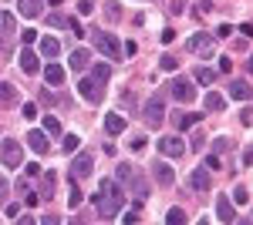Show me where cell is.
I'll return each instance as SVG.
<instances>
[{"label":"cell","instance_id":"1","mask_svg":"<svg viewBox=\"0 0 253 225\" xmlns=\"http://www.w3.org/2000/svg\"><path fill=\"white\" fill-rule=\"evenodd\" d=\"M91 205H95L98 215H105V219H115L118 212H122V205H125V188L118 185V182H112V178H105V182L98 185L95 198H91Z\"/></svg>","mask_w":253,"mask_h":225},{"label":"cell","instance_id":"2","mask_svg":"<svg viewBox=\"0 0 253 225\" xmlns=\"http://www.w3.org/2000/svg\"><path fill=\"white\" fill-rule=\"evenodd\" d=\"M91 40H95L98 54H105L108 61H118V57H122V44H118L115 34H108V31H95V34H91Z\"/></svg>","mask_w":253,"mask_h":225},{"label":"cell","instance_id":"3","mask_svg":"<svg viewBox=\"0 0 253 225\" xmlns=\"http://www.w3.org/2000/svg\"><path fill=\"white\" fill-rule=\"evenodd\" d=\"M0 161H3L7 168L24 165V148H20L17 138H3V141H0Z\"/></svg>","mask_w":253,"mask_h":225},{"label":"cell","instance_id":"4","mask_svg":"<svg viewBox=\"0 0 253 225\" xmlns=\"http://www.w3.org/2000/svg\"><path fill=\"white\" fill-rule=\"evenodd\" d=\"M162 118H166V108H162V97H149L145 101V108H142V121L156 131L159 125H162Z\"/></svg>","mask_w":253,"mask_h":225},{"label":"cell","instance_id":"5","mask_svg":"<svg viewBox=\"0 0 253 225\" xmlns=\"http://www.w3.org/2000/svg\"><path fill=\"white\" fill-rule=\"evenodd\" d=\"M78 91L84 101H91V104H101L105 101V84L101 81H95V77H81L78 81Z\"/></svg>","mask_w":253,"mask_h":225},{"label":"cell","instance_id":"6","mask_svg":"<svg viewBox=\"0 0 253 225\" xmlns=\"http://www.w3.org/2000/svg\"><path fill=\"white\" fill-rule=\"evenodd\" d=\"M159 151H162L166 158H182V155H186V141H182L179 134H162V138H159Z\"/></svg>","mask_w":253,"mask_h":225},{"label":"cell","instance_id":"7","mask_svg":"<svg viewBox=\"0 0 253 225\" xmlns=\"http://www.w3.org/2000/svg\"><path fill=\"white\" fill-rule=\"evenodd\" d=\"M169 91H172L175 101H186V104L196 97V88H193L189 77H172V81H169Z\"/></svg>","mask_w":253,"mask_h":225},{"label":"cell","instance_id":"8","mask_svg":"<svg viewBox=\"0 0 253 225\" xmlns=\"http://www.w3.org/2000/svg\"><path fill=\"white\" fill-rule=\"evenodd\" d=\"M186 47H189L193 54L213 57V34H206V31H199V34H193V37L186 40Z\"/></svg>","mask_w":253,"mask_h":225},{"label":"cell","instance_id":"9","mask_svg":"<svg viewBox=\"0 0 253 225\" xmlns=\"http://www.w3.org/2000/svg\"><path fill=\"white\" fill-rule=\"evenodd\" d=\"M91 171H95V155L78 151V155H75V161H71V175H75V178H88Z\"/></svg>","mask_w":253,"mask_h":225},{"label":"cell","instance_id":"10","mask_svg":"<svg viewBox=\"0 0 253 225\" xmlns=\"http://www.w3.org/2000/svg\"><path fill=\"white\" fill-rule=\"evenodd\" d=\"M152 178H156L159 185H175V171L169 168V165H166V161H152Z\"/></svg>","mask_w":253,"mask_h":225},{"label":"cell","instance_id":"11","mask_svg":"<svg viewBox=\"0 0 253 225\" xmlns=\"http://www.w3.org/2000/svg\"><path fill=\"white\" fill-rule=\"evenodd\" d=\"M216 215H219V222H236V212H233L230 195H216Z\"/></svg>","mask_w":253,"mask_h":225},{"label":"cell","instance_id":"12","mask_svg":"<svg viewBox=\"0 0 253 225\" xmlns=\"http://www.w3.org/2000/svg\"><path fill=\"white\" fill-rule=\"evenodd\" d=\"M27 145L38 151V155H47L51 151V138H47V131H31L27 134Z\"/></svg>","mask_w":253,"mask_h":225},{"label":"cell","instance_id":"13","mask_svg":"<svg viewBox=\"0 0 253 225\" xmlns=\"http://www.w3.org/2000/svg\"><path fill=\"white\" fill-rule=\"evenodd\" d=\"M250 81L247 77H236V81H230V97H236V101H250Z\"/></svg>","mask_w":253,"mask_h":225},{"label":"cell","instance_id":"14","mask_svg":"<svg viewBox=\"0 0 253 225\" xmlns=\"http://www.w3.org/2000/svg\"><path fill=\"white\" fill-rule=\"evenodd\" d=\"M210 182H213V178H210V171H206V168H196L193 175H189V188H193V192H206Z\"/></svg>","mask_w":253,"mask_h":225},{"label":"cell","instance_id":"15","mask_svg":"<svg viewBox=\"0 0 253 225\" xmlns=\"http://www.w3.org/2000/svg\"><path fill=\"white\" fill-rule=\"evenodd\" d=\"M203 121V114H172V125H175V131H186V128H193V125H199Z\"/></svg>","mask_w":253,"mask_h":225},{"label":"cell","instance_id":"16","mask_svg":"<svg viewBox=\"0 0 253 225\" xmlns=\"http://www.w3.org/2000/svg\"><path fill=\"white\" fill-rule=\"evenodd\" d=\"M44 81H47L51 88H61V84H64V67H58V64H47V67H44Z\"/></svg>","mask_w":253,"mask_h":225},{"label":"cell","instance_id":"17","mask_svg":"<svg viewBox=\"0 0 253 225\" xmlns=\"http://www.w3.org/2000/svg\"><path fill=\"white\" fill-rule=\"evenodd\" d=\"M88 64H91V51H84V47L71 51V71H84Z\"/></svg>","mask_w":253,"mask_h":225},{"label":"cell","instance_id":"18","mask_svg":"<svg viewBox=\"0 0 253 225\" xmlns=\"http://www.w3.org/2000/svg\"><path fill=\"white\" fill-rule=\"evenodd\" d=\"M17 10L24 17H38L41 10H44V0H17Z\"/></svg>","mask_w":253,"mask_h":225},{"label":"cell","instance_id":"19","mask_svg":"<svg viewBox=\"0 0 253 225\" xmlns=\"http://www.w3.org/2000/svg\"><path fill=\"white\" fill-rule=\"evenodd\" d=\"M20 67H24L27 74H38V71H41L38 54H34V51H20Z\"/></svg>","mask_w":253,"mask_h":225},{"label":"cell","instance_id":"20","mask_svg":"<svg viewBox=\"0 0 253 225\" xmlns=\"http://www.w3.org/2000/svg\"><path fill=\"white\" fill-rule=\"evenodd\" d=\"M105 131L108 134H125V118H122V114H105Z\"/></svg>","mask_w":253,"mask_h":225},{"label":"cell","instance_id":"21","mask_svg":"<svg viewBox=\"0 0 253 225\" xmlns=\"http://www.w3.org/2000/svg\"><path fill=\"white\" fill-rule=\"evenodd\" d=\"M193 77L203 84V88H210V84L216 81V71H213V67H203V64H199V67H193Z\"/></svg>","mask_w":253,"mask_h":225},{"label":"cell","instance_id":"22","mask_svg":"<svg viewBox=\"0 0 253 225\" xmlns=\"http://www.w3.org/2000/svg\"><path fill=\"white\" fill-rule=\"evenodd\" d=\"M115 175H118V182H125V188H128V185H132V182H135V175H138V171L132 168L128 161H122V165H118V168H115Z\"/></svg>","mask_w":253,"mask_h":225},{"label":"cell","instance_id":"23","mask_svg":"<svg viewBox=\"0 0 253 225\" xmlns=\"http://www.w3.org/2000/svg\"><path fill=\"white\" fill-rule=\"evenodd\" d=\"M17 101V88L10 81H0V104H14Z\"/></svg>","mask_w":253,"mask_h":225},{"label":"cell","instance_id":"24","mask_svg":"<svg viewBox=\"0 0 253 225\" xmlns=\"http://www.w3.org/2000/svg\"><path fill=\"white\" fill-rule=\"evenodd\" d=\"M41 54H44V57H58L61 54V44L54 37H41Z\"/></svg>","mask_w":253,"mask_h":225},{"label":"cell","instance_id":"25","mask_svg":"<svg viewBox=\"0 0 253 225\" xmlns=\"http://www.w3.org/2000/svg\"><path fill=\"white\" fill-rule=\"evenodd\" d=\"M14 31H17V24H14V14L0 10V34H14Z\"/></svg>","mask_w":253,"mask_h":225},{"label":"cell","instance_id":"26","mask_svg":"<svg viewBox=\"0 0 253 225\" xmlns=\"http://www.w3.org/2000/svg\"><path fill=\"white\" fill-rule=\"evenodd\" d=\"M166 222H169V225H186L189 219H186L182 208H169V212H166Z\"/></svg>","mask_w":253,"mask_h":225},{"label":"cell","instance_id":"27","mask_svg":"<svg viewBox=\"0 0 253 225\" xmlns=\"http://www.w3.org/2000/svg\"><path fill=\"white\" fill-rule=\"evenodd\" d=\"M91 77H95V81H101V84H105V81H108V77H112V64H95V67H91Z\"/></svg>","mask_w":253,"mask_h":225},{"label":"cell","instance_id":"28","mask_svg":"<svg viewBox=\"0 0 253 225\" xmlns=\"http://www.w3.org/2000/svg\"><path fill=\"white\" fill-rule=\"evenodd\" d=\"M54 178H58L54 171H44V192H41V195H44V202L54 195Z\"/></svg>","mask_w":253,"mask_h":225},{"label":"cell","instance_id":"29","mask_svg":"<svg viewBox=\"0 0 253 225\" xmlns=\"http://www.w3.org/2000/svg\"><path fill=\"white\" fill-rule=\"evenodd\" d=\"M233 202H236V205H247V202H250V188H247V185H236L233 188Z\"/></svg>","mask_w":253,"mask_h":225},{"label":"cell","instance_id":"30","mask_svg":"<svg viewBox=\"0 0 253 225\" xmlns=\"http://www.w3.org/2000/svg\"><path fill=\"white\" fill-rule=\"evenodd\" d=\"M159 67H162V71H179V61H175V54H162V57H159Z\"/></svg>","mask_w":253,"mask_h":225},{"label":"cell","instance_id":"31","mask_svg":"<svg viewBox=\"0 0 253 225\" xmlns=\"http://www.w3.org/2000/svg\"><path fill=\"white\" fill-rule=\"evenodd\" d=\"M105 17H108V20H118V17H122V7H118V0H108V3H105Z\"/></svg>","mask_w":253,"mask_h":225},{"label":"cell","instance_id":"32","mask_svg":"<svg viewBox=\"0 0 253 225\" xmlns=\"http://www.w3.org/2000/svg\"><path fill=\"white\" fill-rule=\"evenodd\" d=\"M47 24H51V27H71V20L64 17V14H58V10H54V14H47Z\"/></svg>","mask_w":253,"mask_h":225},{"label":"cell","instance_id":"33","mask_svg":"<svg viewBox=\"0 0 253 225\" xmlns=\"http://www.w3.org/2000/svg\"><path fill=\"white\" fill-rule=\"evenodd\" d=\"M81 198H84V195H81V188H78V185H71V192H68V205L78 208V205H81Z\"/></svg>","mask_w":253,"mask_h":225},{"label":"cell","instance_id":"34","mask_svg":"<svg viewBox=\"0 0 253 225\" xmlns=\"http://www.w3.org/2000/svg\"><path fill=\"white\" fill-rule=\"evenodd\" d=\"M206 108H210V111H219V108H223V97H219V94H206Z\"/></svg>","mask_w":253,"mask_h":225},{"label":"cell","instance_id":"35","mask_svg":"<svg viewBox=\"0 0 253 225\" xmlns=\"http://www.w3.org/2000/svg\"><path fill=\"white\" fill-rule=\"evenodd\" d=\"M44 131H47V134H58V131H61V121L47 114V118H44Z\"/></svg>","mask_w":253,"mask_h":225},{"label":"cell","instance_id":"36","mask_svg":"<svg viewBox=\"0 0 253 225\" xmlns=\"http://www.w3.org/2000/svg\"><path fill=\"white\" fill-rule=\"evenodd\" d=\"M78 134H64V151H68V155H71V151H78Z\"/></svg>","mask_w":253,"mask_h":225},{"label":"cell","instance_id":"37","mask_svg":"<svg viewBox=\"0 0 253 225\" xmlns=\"http://www.w3.org/2000/svg\"><path fill=\"white\" fill-rule=\"evenodd\" d=\"M132 101H135V94H132V91H122V108H125V111H132V108H135Z\"/></svg>","mask_w":253,"mask_h":225},{"label":"cell","instance_id":"38","mask_svg":"<svg viewBox=\"0 0 253 225\" xmlns=\"http://www.w3.org/2000/svg\"><path fill=\"white\" fill-rule=\"evenodd\" d=\"M7 195H10V182H7V178H0V205L7 202Z\"/></svg>","mask_w":253,"mask_h":225},{"label":"cell","instance_id":"39","mask_svg":"<svg viewBox=\"0 0 253 225\" xmlns=\"http://www.w3.org/2000/svg\"><path fill=\"white\" fill-rule=\"evenodd\" d=\"M20 40H24V44H34V40H38V31H31V27L20 31Z\"/></svg>","mask_w":253,"mask_h":225},{"label":"cell","instance_id":"40","mask_svg":"<svg viewBox=\"0 0 253 225\" xmlns=\"http://www.w3.org/2000/svg\"><path fill=\"white\" fill-rule=\"evenodd\" d=\"M24 118L34 121V118H38V104H24Z\"/></svg>","mask_w":253,"mask_h":225},{"label":"cell","instance_id":"41","mask_svg":"<svg viewBox=\"0 0 253 225\" xmlns=\"http://www.w3.org/2000/svg\"><path fill=\"white\" fill-rule=\"evenodd\" d=\"M219 71L230 74V71H233V61H230V57H219Z\"/></svg>","mask_w":253,"mask_h":225},{"label":"cell","instance_id":"42","mask_svg":"<svg viewBox=\"0 0 253 225\" xmlns=\"http://www.w3.org/2000/svg\"><path fill=\"white\" fill-rule=\"evenodd\" d=\"M78 10H81V14H91V10H95V3H91V0H78Z\"/></svg>","mask_w":253,"mask_h":225},{"label":"cell","instance_id":"43","mask_svg":"<svg viewBox=\"0 0 253 225\" xmlns=\"http://www.w3.org/2000/svg\"><path fill=\"white\" fill-rule=\"evenodd\" d=\"M135 51H138V47H135V40H128V44L122 47V57H132V54H135Z\"/></svg>","mask_w":253,"mask_h":225},{"label":"cell","instance_id":"44","mask_svg":"<svg viewBox=\"0 0 253 225\" xmlns=\"http://www.w3.org/2000/svg\"><path fill=\"white\" fill-rule=\"evenodd\" d=\"M216 34H219V37H230V34H233V27H230V24H219V27H216Z\"/></svg>","mask_w":253,"mask_h":225},{"label":"cell","instance_id":"45","mask_svg":"<svg viewBox=\"0 0 253 225\" xmlns=\"http://www.w3.org/2000/svg\"><path fill=\"white\" fill-rule=\"evenodd\" d=\"M132 148H145V134H135V138H132Z\"/></svg>","mask_w":253,"mask_h":225},{"label":"cell","instance_id":"46","mask_svg":"<svg viewBox=\"0 0 253 225\" xmlns=\"http://www.w3.org/2000/svg\"><path fill=\"white\" fill-rule=\"evenodd\" d=\"M213 148H216V151H226V148H230V138H219V141H216Z\"/></svg>","mask_w":253,"mask_h":225},{"label":"cell","instance_id":"47","mask_svg":"<svg viewBox=\"0 0 253 225\" xmlns=\"http://www.w3.org/2000/svg\"><path fill=\"white\" fill-rule=\"evenodd\" d=\"M162 40H166V44H169V40H175V31H172V27H166V31H162Z\"/></svg>","mask_w":253,"mask_h":225},{"label":"cell","instance_id":"48","mask_svg":"<svg viewBox=\"0 0 253 225\" xmlns=\"http://www.w3.org/2000/svg\"><path fill=\"white\" fill-rule=\"evenodd\" d=\"M51 7H61V0H51Z\"/></svg>","mask_w":253,"mask_h":225}]
</instances>
